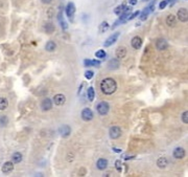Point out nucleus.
Here are the masks:
<instances>
[{
	"label": "nucleus",
	"mask_w": 188,
	"mask_h": 177,
	"mask_svg": "<svg viewBox=\"0 0 188 177\" xmlns=\"http://www.w3.org/2000/svg\"><path fill=\"white\" fill-rule=\"evenodd\" d=\"M108 28H109V24H108V22L104 21L100 24V26H99V33H105Z\"/></svg>",
	"instance_id": "obj_31"
},
{
	"label": "nucleus",
	"mask_w": 188,
	"mask_h": 177,
	"mask_svg": "<svg viewBox=\"0 0 188 177\" xmlns=\"http://www.w3.org/2000/svg\"><path fill=\"white\" fill-rule=\"evenodd\" d=\"M75 11H77V8H75V6H74L73 2H69L66 6V8H65L66 15H67V17L69 18L70 21H73V17H74V14H75Z\"/></svg>",
	"instance_id": "obj_4"
},
{
	"label": "nucleus",
	"mask_w": 188,
	"mask_h": 177,
	"mask_svg": "<svg viewBox=\"0 0 188 177\" xmlns=\"http://www.w3.org/2000/svg\"><path fill=\"white\" fill-rule=\"evenodd\" d=\"M59 131H60V134L62 137H68L71 133V128L68 125H63Z\"/></svg>",
	"instance_id": "obj_14"
},
{
	"label": "nucleus",
	"mask_w": 188,
	"mask_h": 177,
	"mask_svg": "<svg viewBox=\"0 0 188 177\" xmlns=\"http://www.w3.org/2000/svg\"><path fill=\"white\" fill-rule=\"evenodd\" d=\"M126 52H128V49L124 46H119L116 49V58L117 59H123L126 56Z\"/></svg>",
	"instance_id": "obj_17"
},
{
	"label": "nucleus",
	"mask_w": 188,
	"mask_h": 177,
	"mask_svg": "<svg viewBox=\"0 0 188 177\" xmlns=\"http://www.w3.org/2000/svg\"><path fill=\"white\" fill-rule=\"evenodd\" d=\"M66 102V98L65 95L62 94V93H59V94H55V98H53V103L57 105V106H62L64 105Z\"/></svg>",
	"instance_id": "obj_11"
},
{
	"label": "nucleus",
	"mask_w": 188,
	"mask_h": 177,
	"mask_svg": "<svg viewBox=\"0 0 188 177\" xmlns=\"http://www.w3.org/2000/svg\"><path fill=\"white\" fill-rule=\"evenodd\" d=\"M117 89V83L112 78H106L100 83V90L106 95H111Z\"/></svg>",
	"instance_id": "obj_1"
},
{
	"label": "nucleus",
	"mask_w": 188,
	"mask_h": 177,
	"mask_svg": "<svg viewBox=\"0 0 188 177\" xmlns=\"http://www.w3.org/2000/svg\"><path fill=\"white\" fill-rule=\"evenodd\" d=\"M121 133H122V132H121V129H120V127H118V126H113V127H111L109 130V135L112 139L119 138L120 136H121Z\"/></svg>",
	"instance_id": "obj_5"
},
{
	"label": "nucleus",
	"mask_w": 188,
	"mask_h": 177,
	"mask_svg": "<svg viewBox=\"0 0 188 177\" xmlns=\"http://www.w3.org/2000/svg\"><path fill=\"white\" fill-rule=\"evenodd\" d=\"M96 167L99 171H103V170H106L107 167H108V160L105 159V158H99L96 163Z\"/></svg>",
	"instance_id": "obj_18"
},
{
	"label": "nucleus",
	"mask_w": 188,
	"mask_h": 177,
	"mask_svg": "<svg viewBox=\"0 0 188 177\" xmlns=\"http://www.w3.org/2000/svg\"><path fill=\"white\" fill-rule=\"evenodd\" d=\"M93 117H94V114H93L92 110L90 108H85L83 109L82 111V118L86 122H89V121L93 120Z\"/></svg>",
	"instance_id": "obj_7"
},
{
	"label": "nucleus",
	"mask_w": 188,
	"mask_h": 177,
	"mask_svg": "<svg viewBox=\"0 0 188 177\" xmlns=\"http://www.w3.org/2000/svg\"><path fill=\"white\" fill-rule=\"evenodd\" d=\"M113 151H114L115 153H120L121 151H122V150H121V149H117V148H113Z\"/></svg>",
	"instance_id": "obj_39"
},
{
	"label": "nucleus",
	"mask_w": 188,
	"mask_h": 177,
	"mask_svg": "<svg viewBox=\"0 0 188 177\" xmlns=\"http://www.w3.org/2000/svg\"><path fill=\"white\" fill-rule=\"evenodd\" d=\"M41 1H42V3H44V4H49L52 0H41Z\"/></svg>",
	"instance_id": "obj_38"
},
{
	"label": "nucleus",
	"mask_w": 188,
	"mask_h": 177,
	"mask_svg": "<svg viewBox=\"0 0 188 177\" xmlns=\"http://www.w3.org/2000/svg\"><path fill=\"white\" fill-rule=\"evenodd\" d=\"M14 170V163L13 161H6L2 166V172L4 174H8Z\"/></svg>",
	"instance_id": "obj_15"
},
{
	"label": "nucleus",
	"mask_w": 188,
	"mask_h": 177,
	"mask_svg": "<svg viewBox=\"0 0 188 177\" xmlns=\"http://www.w3.org/2000/svg\"><path fill=\"white\" fill-rule=\"evenodd\" d=\"M87 96H88V100L90 102H92L95 98V90L93 87H89L87 90Z\"/></svg>",
	"instance_id": "obj_25"
},
{
	"label": "nucleus",
	"mask_w": 188,
	"mask_h": 177,
	"mask_svg": "<svg viewBox=\"0 0 188 177\" xmlns=\"http://www.w3.org/2000/svg\"><path fill=\"white\" fill-rule=\"evenodd\" d=\"M131 13H132V8H131V6H125L124 10H123V12L119 15V19H118L117 21L114 22V24H113L112 28H115V27H117L119 24H121V23H123V22L126 21L128 17L131 15Z\"/></svg>",
	"instance_id": "obj_2"
},
{
	"label": "nucleus",
	"mask_w": 188,
	"mask_h": 177,
	"mask_svg": "<svg viewBox=\"0 0 188 177\" xmlns=\"http://www.w3.org/2000/svg\"><path fill=\"white\" fill-rule=\"evenodd\" d=\"M93 76H94V72H93L92 70H87L85 72V76H86V79H88V80L92 79Z\"/></svg>",
	"instance_id": "obj_34"
},
{
	"label": "nucleus",
	"mask_w": 188,
	"mask_h": 177,
	"mask_svg": "<svg viewBox=\"0 0 188 177\" xmlns=\"http://www.w3.org/2000/svg\"><path fill=\"white\" fill-rule=\"evenodd\" d=\"M119 35H120V33H115V34H113V35H111L109 38L105 41L104 46L105 47H109V46H111V45H113V44L117 41V39L119 38Z\"/></svg>",
	"instance_id": "obj_6"
},
{
	"label": "nucleus",
	"mask_w": 188,
	"mask_h": 177,
	"mask_svg": "<svg viewBox=\"0 0 188 177\" xmlns=\"http://www.w3.org/2000/svg\"><path fill=\"white\" fill-rule=\"evenodd\" d=\"M120 63H119V59H112L111 61H109V63H108V67H109V69H112V70H115V69H117L118 67H119Z\"/></svg>",
	"instance_id": "obj_20"
},
{
	"label": "nucleus",
	"mask_w": 188,
	"mask_h": 177,
	"mask_svg": "<svg viewBox=\"0 0 188 177\" xmlns=\"http://www.w3.org/2000/svg\"><path fill=\"white\" fill-rule=\"evenodd\" d=\"M169 1H172V0H162L160 2V4H159V8L160 10H164V8H166L167 4H168Z\"/></svg>",
	"instance_id": "obj_32"
},
{
	"label": "nucleus",
	"mask_w": 188,
	"mask_h": 177,
	"mask_svg": "<svg viewBox=\"0 0 188 177\" xmlns=\"http://www.w3.org/2000/svg\"><path fill=\"white\" fill-rule=\"evenodd\" d=\"M55 48H57V44H55L53 41H48L46 43V45H45V49L49 52H55Z\"/></svg>",
	"instance_id": "obj_24"
},
{
	"label": "nucleus",
	"mask_w": 188,
	"mask_h": 177,
	"mask_svg": "<svg viewBox=\"0 0 188 177\" xmlns=\"http://www.w3.org/2000/svg\"><path fill=\"white\" fill-rule=\"evenodd\" d=\"M130 1V3H131L132 6H135V4H137V0H129Z\"/></svg>",
	"instance_id": "obj_40"
},
{
	"label": "nucleus",
	"mask_w": 188,
	"mask_h": 177,
	"mask_svg": "<svg viewBox=\"0 0 188 177\" xmlns=\"http://www.w3.org/2000/svg\"><path fill=\"white\" fill-rule=\"evenodd\" d=\"M131 45L134 49H140L142 46V39L140 37H138V36L134 37L131 41Z\"/></svg>",
	"instance_id": "obj_12"
},
{
	"label": "nucleus",
	"mask_w": 188,
	"mask_h": 177,
	"mask_svg": "<svg viewBox=\"0 0 188 177\" xmlns=\"http://www.w3.org/2000/svg\"><path fill=\"white\" fill-rule=\"evenodd\" d=\"M167 165H168V159L166 157H160L157 160V166L160 168V169H164V168H166Z\"/></svg>",
	"instance_id": "obj_21"
},
{
	"label": "nucleus",
	"mask_w": 188,
	"mask_h": 177,
	"mask_svg": "<svg viewBox=\"0 0 188 177\" xmlns=\"http://www.w3.org/2000/svg\"><path fill=\"white\" fill-rule=\"evenodd\" d=\"M44 30L47 34H51L55 30V25L52 24V23H46V24L44 25Z\"/></svg>",
	"instance_id": "obj_28"
},
{
	"label": "nucleus",
	"mask_w": 188,
	"mask_h": 177,
	"mask_svg": "<svg viewBox=\"0 0 188 177\" xmlns=\"http://www.w3.org/2000/svg\"><path fill=\"white\" fill-rule=\"evenodd\" d=\"M150 8L146 6V8L143 10V12L139 14V15H140V20H141V21H144V20H146L147 17H148V15H150Z\"/></svg>",
	"instance_id": "obj_26"
},
{
	"label": "nucleus",
	"mask_w": 188,
	"mask_h": 177,
	"mask_svg": "<svg viewBox=\"0 0 188 177\" xmlns=\"http://www.w3.org/2000/svg\"><path fill=\"white\" fill-rule=\"evenodd\" d=\"M57 20H59V23H60L61 27H62L63 30H66L67 28H68V24H67V22L64 20V17H63V11L61 10L60 12H59V14H57Z\"/></svg>",
	"instance_id": "obj_16"
},
{
	"label": "nucleus",
	"mask_w": 188,
	"mask_h": 177,
	"mask_svg": "<svg viewBox=\"0 0 188 177\" xmlns=\"http://www.w3.org/2000/svg\"><path fill=\"white\" fill-rule=\"evenodd\" d=\"M8 106V102L5 98H0V110H5Z\"/></svg>",
	"instance_id": "obj_27"
},
{
	"label": "nucleus",
	"mask_w": 188,
	"mask_h": 177,
	"mask_svg": "<svg viewBox=\"0 0 188 177\" xmlns=\"http://www.w3.org/2000/svg\"><path fill=\"white\" fill-rule=\"evenodd\" d=\"M172 155H174V157L176 158V159H182V158H184V156H185V150L181 147L176 148V149L174 150V152H172Z\"/></svg>",
	"instance_id": "obj_10"
},
{
	"label": "nucleus",
	"mask_w": 188,
	"mask_h": 177,
	"mask_svg": "<svg viewBox=\"0 0 188 177\" xmlns=\"http://www.w3.org/2000/svg\"><path fill=\"white\" fill-rule=\"evenodd\" d=\"M96 110H97L98 114L106 115V114H108V112H109V110H110V105L107 103V102L103 101V102H100V103L97 104Z\"/></svg>",
	"instance_id": "obj_3"
},
{
	"label": "nucleus",
	"mask_w": 188,
	"mask_h": 177,
	"mask_svg": "<svg viewBox=\"0 0 188 177\" xmlns=\"http://www.w3.org/2000/svg\"><path fill=\"white\" fill-rule=\"evenodd\" d=\"M166 24L168 25L169 27H174L176 26V24H177V17L174 16V15H168V16L166 17Z\"/></svg>",
	"instance_id": "obj_19"
},
{
	"label": "nucleus",
	"mask_w": 188,
	"mask_h": 177,
	"mask_svg": "<svg viewBox=\"0 0 188 177\" xmlns=\"http://www.w3.org/2000/svg\"><path fill=\"white\" fill-rule=\"evenodd\" d=\"M41 108L43 111H49L52 108V101L50 98H44L41 103Z\"/></svg>",
	"instance_id": "obj_13"
},
{
	"label": "nucleus",
	"mask_w": 188,
	"mask_h": 177,
	"mask_svg": "<svg viewBox=\"0 0 188 177\" xmlns=\"http://www.w3.org/2000/svg\"><path fill=\"white\" fill-rule=\"evenodd\" d=\"M124 8H125V4H120V6H116V8H115V10H114L115 15H117V16H119L120 14H121V13H122V12H123V10H124Z\"/></svg>",
	"instance_id": "obj_29"
},
{
	"label": "nucleus",
	"mask_w": 188,
	"mask_h": 177,
	"mask_svg": "<svg viewBox=\"0 0 188 177\" xmlns=\"http://www.w3.org/2000/svg\"><path fill=\"white\" fill-rule=\"evenodd\" d=\"M139 14H140V12H139V11H136V12H135V13H133V14H132V15H130V16L128 17V19H126V21H128V20H129V21H130V20H133L134 18H136V17L139 16Z\"/></svg>",
	"instance_id": "obj_35"
},
{
	"label": "nucleus",
	"mask_w": 188,
	"mask_h": 177,
	"mask_svg": "<svg viewBox=\"0 0 188 177\" xmlns=\"http://www.w3.org/2000/svg\"><path fill=\"white\" fill-rule=\"evenodd\" d=\"M6 123H8L6 116H2V118H1V124H2V125H6Z\"/></svg>",
	"instance_id": "obj_37"
},
{
	"label": "nucleus",
	"mask_w": 188,
	"mask_h": 177,
	"mask_svg": "<svg viewBox=\"0 0 188 177\" xmlns=\"http://www.w3.org/2000/svg\"><path fill=\"white\" fill-rule=\"evenodd\" d=\"M135 156H130V155H125L124 156V158H125V160H129V159H131V158H134Z\"/></svg>",
	"instance_id": "obj_41"
},
{
	"label": "nucleus",
	"mask_w": 188,
	"mask_h": 177,
	"mask_svg": "<svg viewBox=\"0 0 188 177\" xmlns=\"http://www.w3.org/2000/svg\"><path fill=\"white\" fill-rule=\"evenodd\" d=\"M84 64L86 67H89V66H94V67H98L100 66V62L96 60H89V59H86L84 61Z\"/></svg>",
	"instance_id": "obj_22"
},
{
	"label": "nucleus",
	"mask_w": 188,
	"mask_h": 177,
	"mask_svg": "<svg viewBox=\"0 0 188 177\" xmlns=\"http://www.w3.org/2000/svg\"><path fill=\"white\" fill-rule=\"evenodd\" d=\"M22 159H23V156H22V154L20 152H15L14 154L12 155V161L14 163H21Z\"/></svg>",
	"instance_id": "obj_23"
},
{
	"label": "nucleus",
	"mask_w": 188,
	"mask_h": 177,
	"mask_svg": "<svg viewBox=\"0 0 188 177\" xmlns=\"http://www.w3.org/2000/svg\"><path fill=\"white\" fill-rule=\"evenodd\" d=\"M121 167H122V163H121V161L118 159V160H116V163H115V168H116V170L119 172H121Z\"/></svg>",
	"instance_id": "obj_36"
},
{
	"label": "nucleus",
	"mask_w": 188,
	"mask_h": 177,
	"mask_svg": "<svg viewBox=\"0 0 188 177\" xmlns=\"http://www.w3.org/2000/svg\"><path fill=\"white\" fill-rule=\"evenodd\" d=\"M182 122L184 123V124H188V111L187 110L182 113Z\"/></svg>",
	"instance_id": "obj_33"
},
{
	"label": "nucleus",
	"mask_w": 188,
	"mask_h": 177,
	"mask_svg": "<svg viewBox=\"0 0 188 177\" xmlns=\"http://www.w3.org/2000/svg\"><path fill=\"white\" fill-rule=\"evenodd\" d=\"M178 19L180 20L181 22H187L188 21V12H187V8H180L179 11H178Z\"/></svg>",
	"instance_id": "obj_8"
},
{
	"label": "nucleus",
	"mask_w": 188,
	"mask_h": 177,
	"mask_svg": "<svg viewBox=\"0 0 188 177\" xmlns=\"http://www.w3.org/2000/svg\"><path fill=\"white\" fill-rule=\"evenodd\" d=\"M156 48L158 50H165V49L168 48V43L165 39H158L157 42H156Z\"/></svg>",
	"instance_id": "obj_9"
},
{
	"label": "nucleus",
	"mask_w": 188,
	"mask_h": 177,
	"mask_svg": "<svg viewBox=\"0 0 188 177\" xmlns=\"http://www.w3.org/2000/svg\"><path fill=\"white\" fill-rule=\"evenodd\" d=\"M107 54L105 50H103V49H99V50H97V52H95V57L98 58V59H104V58H106Z\"/></svg>",
	"instance_id": "obj_30"
}]
</instances>
